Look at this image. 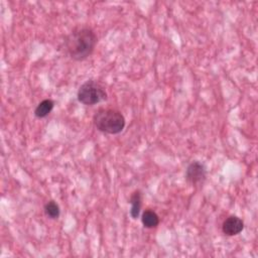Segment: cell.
<instances>
[{"mask_svg":"<svg viewBox=\"0 0 258 258\" xmlns=\"http://www.w3.org/2000/svg\"><path fill=\"white\" fill-rule=\"evenodd\" d=\"M141 222L145 228L152 229L159 224V218L157 214L152 210H145L141 217Z\"/></svg>","mask_w":258,"mask_h":258,"instance_id":"cell-6","label":"cell"},{"mask_svg":"<svg viewBox=\"0 0 258 258\" xmlns=\"http://www.w3.org/2000/svg\"><path fill=\"white\" fill-rule=\"evenodd\" d=\"M244 229L243 221L237 216H230L228 217L222 226L223 233L227 236H235L242 232Z\"/></svg>","mask_w":258,"mask_h":258,"instance_id":"cell-5","label":"cell"},{"mask_svg":"<svg viewBox=\"0 0 258 258\" xmlns=\"http://www.w3.org/2000/svg\"><path fill=\"white\" fill-rule=\"evenodd\" d=\"M54 103L52 100L50 99H45L43 101H41L35 108L34 110V115L37 118H44L46 117L53 109Z\"/></svg>","mask_w":258,"mask_h":258,"instance_id":"cell-7","label":"cell"},{"mask_svg":"<svg viewBox=\"0 0 258 258\" xmlns=\"http://www.w3.org/2000/svg\"><path fill=\"white\" fill-rule=\"evenodd\" d=\"M44 213L49 219H57L60 214L59 207L54 201H49L44 206Z\"/></svg>","mask_w":258,"mask_h":258,"instance_id":"cell-9","label":"cell"},{"mask_svg":"<svg viewBox=\"0 0 258 258\" xmlns=\"http://www.w3.org/2000/svg\"><path fill=\"white\" fill-rule=\"evenodd\" d=\"M97 40V35L92 28L78 27L66 37L64 47L71 58L84 60L94 51Z\"/></svg>","mask_w":258,"mask_h":258,"instance_id":"cell-1","label":"cell"},{"mask_svg":"<svg viewBox=\"0 0 258 258\" xmlns=\"http://www.w3.org/2000/svg\"><path fill=\"white\" fill-rule=\"evenodd\" d=\"M95 127L104 133L118 134L125 127V118L115 109H100L93 118Z\"/></svg>","mask_w":258,"mask_h":258,"instance_id":"cell-2","label":"cell"},{"mask_svg":"<svg viewBox=\"0 0 258 258\" xmlns=\"http://www.w3.org/2000/svg\"><path fill=\"white\" fill-rule=\"evenodd\" d=\"M206 176H207V169L205 165L198 160L190 162L186 167L185 178L189 183L194 185L203 182L206 179Z\"/></svg>","mask_w":258,"mask_h":258,"instance_id":"cell-4","label":"cell"},{"mask_svg":"<svg viewBox=\"0 0 258 258\" xmlns=\"http://www.w3.org/2000/svg\"><path fill=\"white\" fill-rule=\"evenodd\" d=\"M77 97L80 103L93 106L107 100V93L101 84L89 80L80 87Z\"/></svg>","mask_w":258,"mask_h":258,"instance_id":"cell-3","label":"cell"},{"mask_svg":"<svg viewBox=\"0 0 258 258\" xmlns=\"http://www.w3.org/2000/svg\"><path fill=\"white\" fill-rule=\"evenodd\" d=\"M131 203V210H130V215L133 219H137L140 214L141 210V205H142V197L140 190H135L130 199Z\"/></svg>","mask_w":258,"mask_h":258,"instance_id":"cell-8","label":"cell"}]
</instances>
